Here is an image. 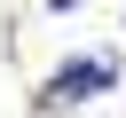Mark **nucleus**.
Instances as JSON below:
<instances>
[{
	"label": "nucleus",
	"mask_w": 126,
	"mask_h": 118,
	"mask_svg": "<svg viewBox=\"0 0 126 118\" xmlns=\"http://www.w3.org/2000/svg\"><path fill=\"white\" fill-rule=\"evenodd\" d=\"M102 87H118V63H110V55H71V63L47 79V102H87V94H102Z\"/></svg>",
	"instance_id": "1"
},
{
	"label": "nucleus",
	"mask_w": 126,
	"mask_h": 118,
	"mask_svg": "<svg viewBox=\"0 0 126 118\" xmlns=\"http://www.w3.org/2000/svg\"><path fill=\"white\" fill-rule=\"evenodd\" d=\"M55 8H71V0H55Z\"/></svg>",
	"instance_id": "2"
}]
</instances>
